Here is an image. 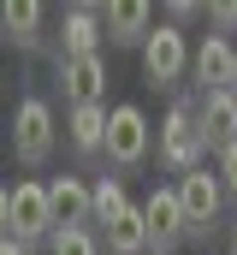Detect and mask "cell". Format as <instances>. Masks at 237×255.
Wrapping results in <instances>:
<instances>
[{
	"label": "cell",
	"mask_w": 237,
	"mask_h": 255,
	"mask_svg": "<svg viewBox=\"0 0 237 255\" xmlns=\"http://www.w3.org/2000/svg\"><path fill=\"white\" fill-rule=\"evenodd\" d=\"M59 130H54V107L42 101V95H24L18 107H12V154L24 160V166H42L48 154H54Z\"/></svg>",
	"instance_id": "1"
},
{
	"label": "cell",
	"mask_w": 237,
	"mask_h": 255,
	"mask_svg": "<svg viewBox=\"0 0 237 255\" xmlns=\"http://www.w3.org/2000/svg\"><path fill=\"white\" fill-rule=\"evenodd\" d=\"M142 220H148V255H172L190 238V220H184V202L178 190H154L142 202Z\"/></svg>",
	"instance_id": "2"
},
{
	"label": "cell",
	"mask_w": 237,
	"mask_h": 255,
	"mask_svg": "<svg viewBox=\"0 0 237 255\" xmlns=\"http://www.w3.org/2000/svg\"><path fill=\"white\" fill-rule=\"evenodd\" d=\"M160 160L172 166L178 178L202 166V125H196V113H190V107H172V113H166V130H160Z\"/></svg>",
	"instance_id": "3"
},
{
	"label": "cell",
	"mask_w": 237,
	"mask_h": 255,
	"mask_svg": "<svg viewBox=\"0 0 237 255\" xmlns=\"http://www.w3.org/2000/svg\"><path fill=\"white\" fill-rule=\"evenodd\" d=\"M190 65V48H184V30L178 24H160L148 42H142V77L160 89V83H178Z\"/></svg>",
	"instance_id": "4"
},
{
	"label": "cell",
	"mask_w": 237,
	"mask_h": 255,
	"mask_svg": "<svg viewBox=\"0 0 237 255\" xmlns=\"http://www.w3.org/2000/svg\"><path fill=\"white\" fill-rule=\"evenodd\" d=\"M178 202H184V220H190V238H202L208 232V220L220 214V196H226V184H220V172H208V166H196V172H184L172 184Z\"/></svg>",
	"instance_id": "5"
},
{
	"label": "cell",
	"mask_w": 237,
	"mask_h": 255,
	"mask_svg": "<svg viewBox=\"0 0 237 255\" xmlns=\"http://www.w3.org/2000/svg\"><path fill=\"white\" fill-rule=\"evenodd\" d=\"M12 238L18 244H36V238H54V202H48V184H18L12 190Z\"/></svg>",
	"instance_id": "6"
},
{
	"label": "cell",
	"mask_w": 237,
	"mask_h": 255,
	"mask_svg": "<svg viewBox=\"0 0 237 255\" xmlns=\"http://www.w3.org/2000/svg\"><path fill=\"white\" fill-rule=\"evenodd\" d=\"M148 154V113L142 107H113L107 119V160L113 166H136Z\"/></svg>",
	"instance_id": "7"
},
{
	"label": "cell",
	"mask_w": 237,
	"mask_h": 255,
	"mask_svg": "<svg viewBox=\"0 0 237 255\" xmlns=\"http://www.w3.org/2000/svg\"><path fill=\"white\" fill-rule=\"evenodd\" d=\"M196 125H202V148H232L237 142V95L232 89H214V95H202V107H196Z\"/></svg>",
	"instance_id": "8"
},
{
	"label": "cell",
	"mask_w": 237,
	"mask_h": 255,
	"mask_svg": "<svg viewBox=\"0 0 237 255\" xmlns=\"http://www.w3.org/2000/svg\"><path fill=\"white\" fill-rule=\"evenodd\" d=\"M48 202H54V232H77V226L95 220V190L83 178H71V172L48 184Z\"/></svg>",
	"instance_id": "9"
},
{
	"label": "cell",
	"mask_w": 237,
	"mask_h": 255,
	"mask_svg": "<svg viewBox=\"0 0 237 255\" xmlns=\"http://www.w3.org/2000/svg\"><path fill=\"white\" fill-rule=\"evenodd\" d=\"M196 83L214 95V89H232V71H237V48L226 36H202V48H196Z\"/></svg>",
	"instance_id": "10"
},
{
	"label": "cell",
	"mask_w": 237,
	"mask_h": 255,
	"mask_svg": "<svg viewBox=\"0 0 237 255\" xmlns=\"http://www.w3.org/2000/svg\"><path fill=\"white\" fill-rule=\"evenodd\" d=\"M101 42H107V18L95 6H71L65 12V60H95Z\"/></svg>",
	"instance_id": "11"
},
{
	"label": "cell",
	"mask_w": 237,
	"mask_h": 255,
	"mask_svg": "<svg viewBox=\"0 0 237 255\" xmlns=\"http://www.w3.org/2000/svg\"><path fill=\"white\" fill-rule=\"evenodd\" d=\"M59 83H65V101L71 107H101V83H107L101 54L95 60H59Z\"/></svg>",
	"instance_id": "12"
},
{
	"label": "cell",
	"mask_w": 237,
	"mask_h": 255,
	"mask_svg": "<svg viewBox=\"0 0 237 255\" xmlns=\"http://www.w3.org/2000/svg\"><path fill=\"white\" fill-rule=\"evenodd\" d=\"M101 18H107V36H113L118 48H136V42H148V36L160 30V24H154V12H148V6H136V0H130V6H107Z\"/></svg>",
	"instance_id": "13"
},
{
	"label": "cell",
	"mask_w": 237,
	"mask_h": 255,
	"mask_svg": "<svg viewBox=\"0 0 237 255\" xmlns=\"http://www.w3.org/2000/svg\"><path fill=\"white\" fill-rule=\"evenodd\" d=\"M107 107H71V119H65V130H71V148L77 154H107Z\"/></svg>",
	"instance_id": "14"
},
{
	"label": "cell",
	"mask_w": 237,
	"mask_h": 255,
	"mask_svg": "<svg viewBox=\"0 0 237 255\" xmlns=\"http://www.w3.org/2000/svg\"><path fill=\"white\" fill-rule=\"evenodd\" d=\"M0 42L36 48V42H42V6H36V0H12V6H0Z\"/></svg>",
	"instance_id": "15"
},
{
	"label": "cell",
	"mask_w": 237,
	"mask_h": 255,
	"mask_svg": "<svg viewBox=\"0 0 237 255\" xmlns=\"http://www.w3.org/2000/svg\"><path fill=\"white\" fill-rule=\"evenodd\" d=\"M101 238H107L113 255H148V220H142V208H124Z\"/></svg>",
	"instance_id": "16"
},
{
	"label": "cell",
	"mask_w": 237,
	"mask_h": 255,
	"mask_svg": "<svg viewBox=\"0 0 237 255\" xmlns=\"http://www.w3.org/2000/svg\"><path fill=\"white\" fill-rule=\"evenodd\" d=\"M124 208H130V196H124V184H118V178H101V184H95V226L107 232V226H113V220L124 214Z\"/></svg>",
	"instance_id": "17"
},
{
	"label": "cell",
	"mask_w": 237,
	"mask_h": 255,
	"mask_svg": "<svg viewBox=\"0 0 237 255\" xmlns=\"http://www.w3.org/2000/svg\"><path fill=\"white\" fill-rule=\"evenodd\" d=\"M48 250H54V255H101V244L89 238V226H77V232H54Z\"/></svg>",
	"instance_id": "18"
},
{
	"label": "cell",
	"mask_w": 237,
	"mask_h": 255,
	"mask_svg": "<svg viewBox=\"0 0 237 255\" xmlns=\"http://www.w3.org/2000/svg\"><path fill=\"white\" fill-rule=\"evenodd\" d=\"M220 184H226V190H237V142L220 154Z\"/></svg>",
	"instance_id": "19"
},
{
	"label": "cell",
	"mask_w": 237,
	"mask_h": 255,
	"mask_svg": "<svg viewBox=\"0 0 237 255\" xmlns=\"http://www.w3.org/2000/svg\"><path fill=\"white\" fill-rule=\"evenodd\" d=\"M0 238H12V190L0 184Z\"/></svg>",
	"instance_id": "20"
},
{
	"label": "cell",
	"mask_w": 237,
	"mask_h": 255,
	"mask_svg": "<svg viewBox=\"0 0 237 255\" xmlns=\"http://www.w3.org/2000/svg\"><path fill=\"white\" fill-rule=\"evenodd\" d=\"M214 24H237V6H214Z\"/></svg>",
	"instance_id": "21"
},
{
	"label": "cell",
	"mask_w": 237,
	"mask_h": 255,
	"mask_svg": "<svg viewBox=\"0 0 237 255\" xmlns=\"http://www.w3.org/2000/svg\"><path fill=\"white\" fill-rule=\"evenodd\" d=\"M0 255H24V244L18 238H0Z\"/></svg>",
	"instance_id": "22"
},
{
	"label": "cell",
	"mask_w": 237,
	"mask_h": 255,
	"mask_svg": "<svg viewBox=\"0 0 237 255\" xmlns=\"http://www.w3.org/2000/svg\"><path fill=\"white\" fill-rule=\"evenodd\" d=\"M232 255H237V226H232Z\"/></svg>",
	"instance_id": "23"
},
{
	"label": "cell",
	"mask_w": 237,
	"mask_h": 255,
	"mask_svg": "<svg viewBox=\"0 0 237 255\" xmlns=\"http://www.w3.org/2000/svg\"><path fill=\"white\" fill-rule=\"evenodd\" d=\"M232 95H237V71H232Z\"/></svg>",
	"instance_id": "24"
}]
</instances>
